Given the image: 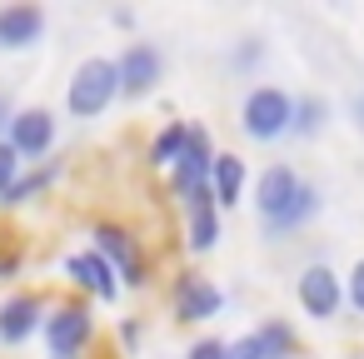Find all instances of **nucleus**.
Masks as SVG:
<instances>
[{
  "mask_svg": "<svg viewBox=\"0 0 364 359\" xmlns=\"http://www.w3.org/2000/svg\"><path fill=\"white\" fill-rule=\"evenodd\" d=\"M41 41H46V11L36 0H11V6H0V50L6 55L36 50Z\"/></svg>",
  "mask_w": 364,
  "mask_h": 359,
  "instance_id": "obj_8",
  "label": "nucleus"
},
{
  "mask_svg": "<svg viewBox=\"0 0 364 359\" xmlns=\"http://www.w3.org/2000/svg\"><path fill=\"white\" fill-rule=\"evenodd\" d=\"M120 95V75H115V60L110 55H85L65 85V110L75 120H100Z\"/></svg>",
  "mask_w": 364,
  "mask_h": 359,
  "instance_id": "obj_1",
  "label": "nucleus"
},
{
  "mask_svg": "<svg viewBox=\"0 0 364 359\" xmlns=\"http://www.w3.org/2000/svg\"><path fill=\"white\" fill-rule=\"evenodd\" d=\"M55 180H60V160H41L36 170H21V180H16L6 195H0V205H6V210H21V205L41 200V195H46Z\"/></svg>",
  "mask_w": 364,
  "mask_h": 359,
  "instance_id": "obj_15",
  "label": "nucleus"
},
{
  "mask_svg": "<svg viewBox=\"0 0 364 359\" xmlns=\"http://www.w3.org/2000/svg\"><path fill=\"white\" fill-rule=\"evenodd\" d=\"M170 304H175V319L180 324H205L225 309V294L215 289V279L205 274H175V289H170Z\"/></svg>",
  "mask_w": 364,
  "mask_h": 359,
  "instance_id": "obj_11",
  "label": "nucleus"
},
{
  "mask_svg": "<svg viewBox=\"0 0 364 359\" xmlns=\"http://www.w3.org/2000/svg\"><path fill=\"white\" fill-rule=\"evenodd\" d=\"M185 359H225V339H195Z\"/></svg>",
  "mask_w": 364,
  "mask_h": 359,
  "instance_id": "obj_24",
  "label": "nucleus"
},
{
  "mask_svg": "<svg viewBox=\"0 0 364 359\" xmlns=\"http://www.w3.org/2000/svg\"><path fill=\"white\" fill-rule=\"evenodd\" d=\"M55 110H46V105H26V110H16L11 115V130H6V145L21 155V160H46L50 150H55Z\"/></svg>",
  "mask_w": 364,
  "mask_h": 359,
  "instance_id": "obj_6",
  "label": "nucleus"
},
{
  "mask_svg": "<svg viewBox=\"0 0 364 359\" xmlns=\"http://www.w3.org/2000/svg\"><path fill=\"white\" fill-rule=\"evenodd\" d=\"M314 215H319V190L304 180V185H299V195H294V205H289L274 225H264V230H269V235H294V230H304Z\"/></svg>",
  "mask_w": 364,
  "mask_h": 359,
  "instance_id": "obj_17",
  "label": "nucleus"
},
{
  "mask_svg": "<svg viewBox=\"0 0 364 359\" xmlns=\"http://www.w3.org/2000/svg\"><path fill=\"white\" fill-rule=\"evenodd\" d=\"M210 190H215V205H220V210L240 205V195H245V160H240V155H215Z\"/></svg>",
  "mask_w": 364,
  "mask_h": 359,
  "instance_id": "obj_16",
  "label": "nucleus"
},
{
  "mask_svg": "<svg viewBox=\"0 0 364 359\" xmlns=\"http://www.w3.org/2000/svg\"><path fill=\"white\" fill-rule=\"evenodd\" d=\"M185 240L195 254H210L220 245V205H215V190H195L185 195Z\"/></svg>",
  "mask_w": 364,
  "mask_h": 359,
  "instance_id": "obj_12",
  "label": "nucleus"
},
{
  "mask_svg": "<svg viewBox=\"0 0 364 359\" xmlns=\"http://www.w3.org/2000/svg\"><path fill=\"white\" fill-rule=\"evenodd\" d=\"M41 339H46L50 359H80V354L95 344V314H90V304H80V299H65V304L46 309Z\"/></svg>",
  "mask_w": 364,
  "mask_h": 359,
  "instance_id": "obj_2",
  "label": "nucleus"
},
{
  "mask_svg": "<svg viewBox=\"0 0 364 359\" xmlns=\"http://www.w3.org/2000/svg\"><path fill=\"white\" fill-rule=\"evenodd\" d=\"M41 324H46V299L36 289H16V294L0 299V344L6 349L31 344L41 334Z\"/></svg>",
  "mask_w": 364,
  "mask_h": 359,
  "instance_id": "obj_7",
  "label": "nucleus"
},
{
  "mask_svg": "<svg viewBox=\"0 0 364 359\" xmlns=\"http://www.w3.org/2000/svg\"><path fill=\"white\" fill-rule=\"evenodd\" d=\"M95 254L115 269L120 284H130V289L150 284V264H145V254H140V245H135V235L125 225H110V220L95 225Z\"/></svg>",
  "mask_w": 364,
  "mask_h": 359,
  "instance_id": "obj_4",
  "label": "nucleus"
},
{
  "mask_svg": "<svg viewBox=\"0 0 364 359\" xmlns=\"http://www.w3.org/2000/svg\"><path fill=\"white\" fill-rule=\"evenodd\" d=\"M185 140H190V125H185V120H170V125L150 140V165H155V170H170V165L185 155Z\"/></svg>",
  "mask_w": 364,
  "mask_h": 359,
  "instance_id": "obj_18",
  "label": "nucleus"
},
{
  "mask_svg": "<svg viewBox=\"0 0 364 359\" xmlns=\"http://www.w3.org/2000/svg\"><path fill=\"white\" fill-rule=\"evenodd\" d=\"M210 170H215V145H210V135H205L200 125H190L185 155L170 165V190L185 200V195H195V190H205V185H210Z\"/></svg>",
  "mask_w": 364,
  "mask_h": 359,
  "instance_id": "obj_9",
  "label": "nucleus"
},
{
  "mask_svg": "<svg viewBox=\"0 0 364 359\" xmlns=\"http://www.w3.org/2000/svg\"><path fill=\"white\" fill-rule=\"evenodd\" d=\"M140 334H145V329H140V319H120V344H125V349H135V344H140Z\"/></svg>",
  "mask_w": 364,
  "mask_h": 359,
  "instance_id": "obj_25",
  "label": "nucleus"
},
{
  "mask_svg": "<svg viewBox=\"0 0 364 359\" xmlns=\"http://www.w3.org/2000/svg\"><path fill=\"white\" fill-rule=\"evenodd\" d=\"M324 120H329V105H324L319 95H299V100H294L289 135H294V140H314V135L324 130Z\"/></svg>",
  "mask_w": 364,
  "mask_h": 359,
  "instance_id": "obj_19",
  "label": "nucleus"
},
{
  "mask_svg": "<svg viewBox=\"0 0 364 359\" xmlns=\"http://www.w3.org/2000/svg\"><path fill=\"white\" fill-rule=\"evenodd\" d=\"M349 115H354V125H359V130H364V90H359V95H354V105H349Z\"/></svg>",
  "mask_w": 364,
  "mask_h": 359,
  "instance_id": "obj_27",
  "label": "nucleus"
},
{
  "mask_svg": "<svg viewBox=\"0 0 364 359\" xmlns=\"http://www.w3.org/2000/svg\"><path fill=\"white\" fill-rule=\"evenodd\" d=\"M294 294H299V309H304L309 319H334V314L344 309V279H339L329 264H309V269L299 274Z\"/></svg>",
  "mask_w": 364,
  "mask_h": 359,
  "instance_id": "obj_10",
  "label": "nucleus"
},
{
  "mask_svg": "<svg viewBox=\"0 0 364 359\" xmlns=\"http://www.w3.org/2000/svg\"><path fill=\"white\" fill-rule=\"evenodd\" d=\"M115 75H120V95H125V100H145V95L165 80V55H160V45L130 41V45L115 55Z\"/></svg>",
  "mask_w": 364,
  "mask_h": 359,
  "instance_id": "obj_5",
  "label": "nucleus"
},
{
  "mask_svg": "<svg viewBox=\"0 0 364 359\" xmlns=\"http://www.w3.org/2000/svg\"><path fill=\"white\" fill-rule=\"evenodd\" d=\"M11 115H16V105H11L6 90H0V140H6V130H11Z\"/></svg>",
  "mask_w": 364,
  "mask_h": 359,
  "instance_id": "obj_26",
  "label": "nucleus"
},
{
  "mask_svg": "<svg viewBox=\"0 0 364 359\" xmlns=\"http://www.w3.org/2000/svg\"><path fill=\"white\" fill-rule=\"evenodd\" d=\"M255 339H259L264 359H289V354H294V329H289L284 319H269V324H259V329H255Z\"/></svg>",
  "mask_w": 364,
  "mask_h": 359,
  "instance_id": "obj_20",
  "label": "nucleus"
},
{
  "mask_svg": "<svg viewBox=\"0 0 364 359\" xmlns=\"http://www.w3.org/2000/svg\"><path fill=\"white\" fill-rule=\"evenodd\" d=\"M21 170H26V160H21V155H16L6 140H0V195H6V190L21 180Z\"/></svg>",
  "mask_w": 364,
  "mask_h": 359,
  "instance_id": "obj_21",
  "label": "nucleus"
},
{
  "mask_svg": "<svg viewBox=\"0 0 364 359\" xmlns=\"http://www.w3.org/2000/svg\"><path fill=\"white\" fill-rule=\"evenodd\" d=\"M225 359H264V349H259V339H255V334H240V339H230V344H225Z\"/></svg>",
  "mask_w": 364,
  "mask_h": 359,
  "instance_id": "obj_22",
  "label": "nucleus"
},
{
  "mask_svg": "<svg viewBox=\"0 0 364 359\" xmlns=\"http://www.w3.org/2000/svg\"><path fill=\"white\" fill-rule=\"evenodd\" d=\"M65 274L85 289V294H95V299H105V304H115V294H120V279H115V269L95 254V250H75V254H65Z\"/></svg>",
  "mask_w": 364,
  "mask_h": 359,
  "instance_id": "obj_14",
  "label": "nucleus"
},
{
  "mask_svg": "<svg viewBox=\"0 0 364 359\" xmlns=\"http://www.w3.org/2000/svg\"><path fill=\"white\" fill-rule=\"evenodd\" d=\"M299 175L289 170V165H269L259 180H255V210L264 215V225H274L289 205H294V195H299Z\"/></svg>",
  "mask_w": 364,
  "mask_h": 359,
  "instance_id": "obj_13",
  "label": "nucleus"
},
{
  "mask_svg": "<svg viewBox=\"0 0 364 359\" xmlns=\"http://www.w3.org/2000/svg\"><path fill=\"white\" fill-rule=\"evenodd\" d=\"M344 299L354 304V314H364V259L349 269V279H344Z\"/></svg>",
  "mask_w": 364,
  "mask_h": 359,
  "instance_id": "obj_23",
  "label": "nucleus"
},
{
  "mask_svg": "<svg viewBox=\"0 0 364 359\" xmlns=\"http://www.w3.org/2000/svg\"><path fill=\"white\" fill-rule=\"evenodd\" d=\"M289 120H294V100L284 90H274V85H255L245 95V105H240V130L250 140H259V145L284 140L289 135Z\"/></svg>",
  "mask_w": 364,
  "mask_h": 359,
  "instance_id": "obj_3",
  "label": "nucleus"
}]
</instances>
